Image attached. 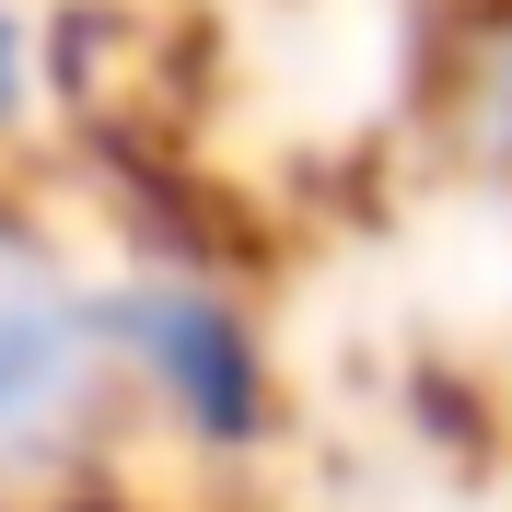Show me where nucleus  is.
Returning a JSON list of instances; mask_svg holds the SVG:
<instances>
[{
    "instance_id": "f257e3e1",
    "label": "nucleus",
    "mask_w": 512,
    "mask_h": 512,
    "mask_svg": "<svg viewBox=\"0 0 512 512\" xmlns=\"http://www.w3.org/2000/svg\"><path fill=\"white\" fill-rule=\"evenodd\" d=\"M59 384H70V326L24 291H0V443L59 408Z\"/></svg>"
},
{
    "instance_id": "f03ea898",
    "label": "nucleus",
    "mask_w": 512,
    "mask_h": 512,
    "mask_svg": "<svg viewBox=\"0 0 512 512\" xmlns=\"http://www.w3.org/2000/svg\"><path fill=\"white\" fill-rule=\"evenodd\" d=\"M12 82H24V70H12V24H0V105H12Z\"/></svg>"
}]
</instances>
